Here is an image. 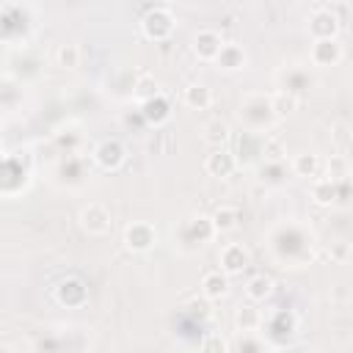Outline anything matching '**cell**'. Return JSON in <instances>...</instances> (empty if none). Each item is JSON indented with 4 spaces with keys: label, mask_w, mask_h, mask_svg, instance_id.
<instances>
[{
    "label": "cell",
    "mask_w": 353,
    "mask_h": 353,
    "mask_svg": "<svg viewBox=\"0 0 353 353\" xmlns=\"http://www.w3.org/2000/svg\"><path fill=\"white\" fill-rule=\"evenodd\" d=\"M58 301L61 303H66V306H80L83 301H85V287H83V281L80 279H66V281H61L58 284Z\"/></svg>",
    "instance_id": "9a60e30c"
},
{
    "label": "cell",
    "mask_w": 353,
    "mask_h": 353,
    "mask_svg": "<svg viewBox=\"0 0 353 353\" xmlns=\"http://www.w3.org/2000/svg\"><path fill=\"white\" fill-rule=\"evenodd\" d=\"M204 171H207L210 176L226 179V176H232V174L237 171V157H234L232 152H226V149H215L212 154H207Z\"/></svg>",
    "instance_id": "ba28073f"
},
{
    "label": "cell",
    "mask_w": 353,
    "mask_h": 353,
    "mask_svg": "<svg viewBox=\"0 0 353 353\" xmlns=\"http://www.w3.org/2000/svg\"><path fill=\"white\" fill-rule=\"evenodd\" d=\"M259 154L265 157V163H284L287 149H284V143H281L279 138H265V141H262Z\"/></svg>",
    "instance_id": "cb8c5ba5"
},
{
    "label": "cell",
    "mask_w": 353,
    "mask_h": 353,
    "mask_svg": "<svg viewBox=\"0 0 353 353\" xmlns=\"http://www.w3.org/2000/svg\"><path fill=\"white\" fill-rule=\"evenodd\" d=\"M182 99H185V105L193 108V110H207V108L212 105V91H210L207 83H190V85L182 91Z\"/></svg>",
    "instance_id": "7c38bea8"
},
{
    "label": "cell",
    "mask_w": 353,
    "mask_h": 353,
    "mask_svg": "<svg viewBox=\"0 0 353 353\" xmlns=\"http://www.w3.org/2000/svg\"><path fill=\"white\" fill-rule=\"evenodd\" d=\"M215 63L221 66V69H226V72H234V69H243L245 66V50L240 47V44H223V50H221V55L215 58Z\"/></svg>",
    "instance_id": "2e32d148"
},
{
    "label": "cell",
    "mask_w": 353,
    "mask_h": 353,
    "mask_svg": "<svg viewBox=\"0 0 353 353\" xmlns=\"http://www.w3.org/2000/svg\"><path fill=\"white\" fill-rule=\"evenodd\" d=\"M212 226H215V232H234L237 226H240V210L234 207V204H221V207H215V212H212Z\"/></svg>",
    "instance_id": "5bb4252c"
},
{
    "label": "cell",
    "mask_w": 353,
    "mask_h": 353,
    "mask_svg": "<svg viewBox=\"0 0 353 353\" xmlns=\"http://www.w3.org/2000/svg\"><path fill=\"white\" fill-rule=\"evenodd\" d=\"M163 91H160V83L154 80V77H149V74H143L141 80H138V85H135V91H132V97L143 105V102H149V99H154V97H160Z\"/></svg>",
    "instance_id": "603a6c76"
},
{
    "label": "cell",
    "mask_w": 353,
    "mask_h": 353,
    "mask_svg": "<svg viewBox=\"0 0 353 353\" xmlns=\"http://www.w3.org/2000/svg\"><path fill=\"white\" fill-rule=\"evenodd\" d=\"M157 243V229L149 223V221H132L127 229H124V245L135 254H143L149 251L152 245Z\"/></svg>",
    "instance_id": "3957f363"
},
{
    "label": "cell",
    "mask_w": 353,
    "mask_h": 353,
    "mask_svg": "<svg viewBox=\"0 0 353 353\" xmlns=\"http://www.w3.org/2000/svg\"><path fill=\"white\" fill-rule=\"evenodd\" d=\"M199 353H229V342L221 334H207L199 345Z\"/></svg>",
    "instance_id": "d4e9b609"
},
{
    "label": "cell",
    "mask_w": 353,
    "mask_h": 353,
    "mask_svg": "<svg viewBox=\"0 0 353 353\" xmlns=\"http://www.w3.org/2000/svg\"><path fill=\"white\" fill-rule=\"evenodd\" d=\"M229 135H232V130H229V124H226L223 119H212V121H207V127H204V141H207L210 146H215V149H221V146L229 141Z\"/></svg>",
    "instance_id": "7402d4cb"
},
{
    "label": "cell",
    "mask_w": 353,
    "mask_h": 353,
    "mask_svg": "<svg viewBox=\"0 0 353 353\" xmlns=\"http://www.w3.org/2000/svg\"><path fill=\"white\" fill-rule=\"evenodd\" d=\"M339 176H345V160L336 154V157H331L328 160V165H325V179H339Z\"/></svg>",
    "instance_id": "484cf974"
},
{
    "label": "cell",
    "mask_w": 353,
    "mask_h": 353,
    "mask_svg": "<svg viewBox=\"0 0 353 353\" xmlns=\"http://www.w3.org/2000/svg\"><path fill=\"white\" fill-rule=\"evenodd\" d=\"M168 116H171V105H168V99H165L163 94L154 97V99H149V102H143V119H146V121L163 124Z\"/></svg>",
    "instance_id": "44dd1931"
},
{
    "label": "cell",
    "mask_w": 353,
    "mask_h": 353,
    "mask_svg": "<svg viewBox=\"0 0 353 353\" xmlns=\"http://www.w3.org/2000/svg\"><path fill=\"white\" fill-rule=\"evenodd\" d=\"M281 168H284V163H265L262 165V179L270 182V185L281 182Z\"/></svg>",
    "instance_id": "4316f807"
},
{
    "label": "cell",
    "mask_w": 353,
    "mask_h": 353,
    "mask_svg": "<svg viewBox=\"0 0 353 353\" xmlns=\"http://www.w3.org/2000/svg\"><path fill=\"white\" fill-rule=\"evenodd\" d=\"M201 295H204L207 301H221V298H226V295H229V279H226V273H221V270H207V273L201 276Z\"/></svg>",
    "instance_id": "30bf717a"
},
{
    "label": "cell",
    "mask_w": 353,
    "mask_h": 353,
    "mask_svg": "<svg viewBox=\"0 0 353 353\" xmlns=\"http://www.w3.org/2000/svg\"><path fill=\"white\" fill-rule=\"evenodd\" d=\"M52 61H55L58 69H66V72H69V69H74V66L80 63V47H77L74 41H63V44L55 47Z\"/></svg>",
    "instance_id": "e0dca14e"
},
{
    "label": "cell",
    "mask_w": 353,
    "mask_h": 353,
    "mask_svg": "<svg viewBox=\"0 0 353 353\" xmlns=\"http://www.w3.org/2000/svg\"><path fill=\"white\" fill-rule=\"evenodd\" d=\"M141 30H143V36H149L154 41H163V39H168L174 33V14L165 6H154V8H149L143 14Z\"/></svg>",
    "instance_id": "6da1fadb"
},
{
    "label": "cell",
    "mask_w": 353,
    "mask_h": 353,
    "mask_svg": "<svg viewBox=\"0 0 353 353\" xmlns=\"http://www.w3.org/2000/svg\"><path fill=\"white\" fill-rule=\"evenodd\" d=\"M334 143H336L339 149H345V146L350 143V138H347V132H345L342 124H334Z\"/></svg>",
    "instance_id": "83f0119b"
},
{
    "label": "cell",
    "mask_w": 353,
    "mask_h": 353,
    "mask_svg": "<svg viewBox=\"0 0 353 353\" xmlns=\"http://www.w3.org/2000/svg\"><path fill=\"white\" fill-rule=\"evenodd\" d=\"M0 353H14V350H11V347H8V345H6V347H3V350H0Z\"/></svg>",
    "instance_id": "f1b7e54d"
},
{
    "label": "cell",
    "mask_w": 353,
    "mask_h": 353,
    "mask_svg": "<svg viewBox=\"0 0 353 353\" xmlns=\"http://www.w3.org/2000/svg\"><path fill=\"white\" fill-rule=\"evenodd\" d=\"M218 262H221L223 273H240V270L248 265V251H245L240 243H229V245L221 248Z\"/></svg>",
    "instance_id": "9c48e42d"
},
{
    "label": "cell",
    "mask_w": 353,
    "mask_h": 353,
    "mask_svg": "<svg viewBox=\"0 0 353 353\" xmlns=\"http://www.w3.org/2000/svg\"><path fill=\"white\" fill-rule=\"evenodd\" d=\"M124 146H121V141H116V138H108V141H99L97 143V149H94V160L102 165V168H108V171H116L121 163H124Z\"/></svg>",
    "instance_id": "52a82bcc"
},
{
    "label": "cell",
    "mask_w": 353,
    "mask_h": 353,
    "mask_svg": "<svg viewBox=\"0 0 353 353\" xmlns=\"http://www.w3.org/2000/svg\"><path fill=\"white\" fill-rule=\"evenodd\" d=\"M342 55H345V50L336 39H317L309 50V58L314 66H336L342 61Z\"/></svg>",
    "instance_id": "8992f818"
},
{
    "label": "cell",
    "mask_w": 353,
    "mask_h": 353,
    "mask_svg": "<svg viewBox=\"0 0 353 353\" xmlns=\"http://www.w3.org/2000/svg\"><path fill=\"white\" fill-rule=\"evenodd\" d=\"M273 279L270 276H265V273H256V276H251L248 279V284H245V295L251 298V301H265V298H270L273 295Z\"/></svg>",
    "instance_id": "ffe728a7"
},
{
    "label": "cell",
    "mask_w": 353,
    "mask_h": 353,
    "mask_svg": "<svg viewBox=\"0 0 353 353\" xmlns=\"http://www.w3.org/2000/svg\"><path fill=\"white\" fill-rule=\"evenodd\" d=\"M223 36L215 30V28H201V30H196V36H193V52L201 58V61H215L218 55H221V50H223Z\"/></svg>",
    "instance_id": "5b68a950"
},
{
    "label": "cell",
    "mask_w": 353,
    "mask_h": 353,
    "mask_svg": "<svg viewBox=\"0 0 353 353\" xmlns=\"http://www.w3.org/2000/svg\"><path fill=\"white\" fill-rule=\"evenodd\" d=\"M292 171H295L298 176H306V179H320L323 160H320V154H314V152H301V154H295V160H292Z\"/></svg>",
    "instance_id": "4fadbf2b"
},
{
    "label": "cell",
    "mask_w": 353,
    "mask_h": 353,
    "mask_svg": "<svg viewBox=\"0 0 353 353\" xmlns=\"http://www.w3.org/2000/svg\"><path fill=\"white\" fill-rule=\"evenodd\" d=\"M298 105H301V99H298L295 94H290V91H276V94L270 97V108H273V116H276V119L292 116V113L298 110Z\"/></svg>",
    "instance_id": "ac0fdd59"
},
{
    "label": "cell",
    "mask_w": 353,
    "mask_h": 353,
    "mask_svg": "<svg viewBox=\"0 0 353 353\" xmlns=\"http://www.w3.org/2000/svg\"><path fill=\"white\" fill-rule=\"evenodd\" d=\"M77 221H80L83 232H88V234H97V237H102V234H108V232L113 229V218H110V210H108L105 204H99V201H91V204H85V207L80 210Z\"/></svg>",
    "instance_id": "7a4b0ae2"
},
{
    "label": "cell",
    "mask_w": 353,
    "mask_h": 353,
    "mask_svg": "<svg viewBox=\"0 0 353 353\" xmlns=\"http://www.w3.org/2000/svg\"><path fill=\"white\" fill-rule=\"evenodd\" d=\"M262 325V312L254 306V303H240L237 312H234V328L240 334H251Z\"/></svg>",
    "instance_id": "8fae6325"
},
{
    "label": "cell",
    "mask_w": 353,
    "mask_h": 353,
    "mask_svg": "<svg viewBox=\"0 0 353 353\" xmlns=\"http://www.w3.org/2000/svg\"><path fill=\"white\" fill-rule=\"evenodd\" d=\"M336 196H339V190H336V182H334V179H325V176L314 179V185H312V199H314V204L328 207V204L336 201Z\"/></svg>",
    "instance_id": "d6986e66"
},
{
    "label": "cell",
    "mask_w": 353,
    "mask_h": 353,
    "mask_svg": "<svg viewBox=\"0 0 353 353\" xmlns=\"http://www.w3.org/2000/svg\"><path fill=\"white\" fill-rule=\"evenodd\" d=\"M309 33L317 39H336L339 33V17L328 8V6H314L312 17H309Z\"/></svg>",
    "instance_id": "277c9868"
}]
</instances>
